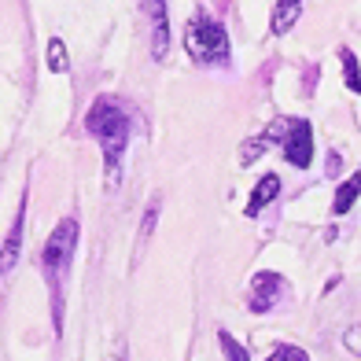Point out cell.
<instances>
[{
    "label": "cell",
    "instance_id": "8",
    "mask_svg": "<svg viewBox=\"0 0 361 361\" xmlns=\"http://www.w3.org/2000/svg\"><path fill=\"white\" fill-rule=\"evenodd\" d=\"M302 4H306V0H276L273 19H269L273 37H284V34H291L295 23H299V15H302Z\"/></svg>",
    "mask_w": 361,
    "mask_h": 361
},
{
    "label": "cell",
    "instance_id": "16",
    "mask_svg": "<svg viewBox=\"0 0 361 361\" xmlns=\"http://www.w3.org/2000/svg\"><path fill=\"white\" fill-rule=\"evenodd\" d=\"M155 221H159V200H152V207H147V214H144V221H140V243L152 240V233H155Z\"/></svg>",
    "mask_w": 361,
    "mask_h": 361
},
{
    "label": "cell",
    "instance_id": "14",
    "mask_svg": "<svg viewBox=\"0 0 361 361\" xmlns=\"http://www.w3.org/2000/svg\"><path fill=\"white\" fill-rule=\"evenodd\" d=\"M218 343H221L225 361H251V357H247V350H243V343H236L233 336L225 332V328H218Z\"/></svg>",
    "mask_w": 361,
    "mask_h": 361
},
{
    "label": "cell",
    "instance_id": "18",
    "mask_svg": "<svg viewBox=\"0 0 361 361\" xmlns=\"http://www.w3.org/2000/svg\"><path fill=\"white\" fill-rule=\"evenodd\" d=\"M339 170H343V159L332 152V155H328V166H324V173H328V177H339Z\"/></svg>",
    "mask_w": 361,
    "mask_h": 361
},
{
    "label": "cell",
    "instance_id": "3",
    "mask_svg": "<svg viewBox=\"0 0 361 361\" xmlns=\"http://www.w3.org/2000/svg\"><path fill=\"white\" fill-rule=\"evenodd\" d=\"M78 236H81L78 218H63L52 228V236H48L44 251H41V266H44V273L52 276V281H63V273L71 269V258L78 251Z\"/></svg>",
    "mask_w": 361,
    "mask_h": 361
},
{
    "label": "cell",
    "instance_id": "4",
    "mask_svg": "<svg viewBox=\"0 0 361 361\" xmlns=\"http://www.w3.org/2000/svg\"><path fill=\"white\" fill-rule=\"evenodd\" d=\"M284 291H288V281H284L281 273H273V269L255 273V281H251V302H247L251 314H269Z\"/></svg>",
    "mask_w": 361,
    "mask_h": 361
},
{
    "label": "cell",
    "instance_id": "12",
    "mask_svg": "<svg viewBox=\"0 0 361 361\" xmlns=\"http://www.w3.org/2000/svg\"><path fill=\"white\" fill-rule=\"evenodd\" d=\"M339 63H343V81L350 85L354 96H361V63L350 48H339Z\"/></svg>",
    "mask_w": 361,
    "mask_h": 361
},
{
    "label": "cell",
    "instance_id": "15",
    "mask_svg": "<svg viewBox=\"0 0 361 361\" xmlns=\"http://www.w3.org/2000/svg\"><path fill=\"white\" fill-rule=\"evenodd\" d=\"M266 361H310V354L302 347H291V343H284V347H276Z\"/></svg>",
    "mask_w": 361,
    "mask_h": 361
},
{
    "label": "cell",
    "instance_id": "10",
    "mask_svg": "<svg viewBox=\"0 0 361 361\" xmlns=\"http://www.w3.org/2000/svg\"><path fill=\"white\" fill-rule=\"evenodd\" d=\"M357 195H361V173L347 177L343 185L336 188V200H332V214L343 218V214H350V207L357 203Z\"/></svg>",
    "mask_w": 361,
    "mask_h": 361
},
{
    "label": "cell",
    "instance_id": "2",
    "mask_svg": "<svg viewBox=\"0 0 361 361\" xmlns=\"http://www.w3.org/2000/svg\"><path fill=\"white\" fill-rule=\"evenodd\" d=\"M185 52L192 56V63H200V67H225V63L233 59L228 30L218 19L195 11L185 26Z\"/></svg>",
    "mask_w": 361,
    "mask_h": 361
},
{
    "label": "cell",
    "instance_id": "13",
    "mask_svg": "<svg viewBox=\"0 0 361 361\" xmlns=\"http://www.w3.org/2000/svg\"><path fill=\"white\" fill-rule=\"evenodd\" d=\"M269 152V140L266 137H251L240 144V166H255V162Z\"/></svg>",
    "mask_w": 361,
    "mask_h": 361
},
{
    "label": "cell",
    "instance_id": "6",
    "mask_svg": "<svg viewBox=\"0 0 361 361\" xmlns=\"http://www.w3.org/2000/svg\"><path fill=\"white\" fill-rule=\"evenodd\" d=\"M140 8L152 23V59L162 63L170 56V15H166V0H140Z\"/></svg>",
    "mask_w": 361,
    "mask_h": 361
},
{
    "label": "cell",
    "instance_id": "9",
    "mask_svg": "<svg viewBox=\"0 0 361 361\" xmlns=\"http://www.w3.org/2000/svg\"><path fill=\"white\" fill-rule=\"evenodd\" d=\"M276 195H281V177H276V173H266V177H262L258 185L251 188V200H247V218H258L262 210H266V207L276 200Z\"/></svg>",
    "mask_w": 361,
    "mask_h": 361
},
{
    "label": "cell",
    "instance_id": "11",
    "mask_svg": "<svg viewBox=\"0 0 361 361\" xmlns=\"http://www.w3.org/2000/svg\"><path fill=\"white\" fill-rule=\"evenodd\" d=\"M44 59H48V71H52V74H67V71H71V56H67V44H63V37L48 41Z\"/></svg>",
    "mask_w": 361,
    "mask_h": 361
},
{
    "label": "cell",
    "instance_id": "7",
    "mask_svg": "<svg viewBox=\"0 0 361 361\" xmlns=\"http://www.w3.org/2000/svg\"><path fill=\"white\" fill-rule=\"evenodd\" d=\"M23 221H26V195H23V207L15 214L11 228H8V240L0 247V276H8L15 266H19V255H23Z\"/></svg>",
    "mask_w": 361,
    "mask_h": 361
},
{
    "label": "cell",
    "instance_id": "17",
    "mask_svg": "<svg viewBox=\"0 0 361 361\" xmlns=\"http://www.w3.org/2000/svg\"><path fill=\"white\" fill-rule=\"evenodd\" d=\"M343 347L361 357V324H350V328H347V336H343Z\"/></svg>",
    "mask_w": 361,
    "mask_h": 361
},
{
    "label": "cell",
    "instance_id": "1",
    "mask_svg": "<svg viewBox=\"0 0 361 361\" xmlns=\"http://www.w3.org/2000/svg\"><path fill=\"white\" fill-rule=\"evenodd\" d=\"M85 129L89 137H96L104 152V170H107V185L118 188V173H122V155L129 144V114L118 100L111 96H96V104L85 114Z\"/></svg>",
    "mask_w": 361,
    "mask_h": 361
},
{
    "label": "cell",
    "instance_id": "5",
    "mask_svg": "<svg viewBox=\"0 0 361 361\" xmlns=\"http://www.w3.org/2000/svg\"><path fill=\"white\" fill-rule=\"evenodd\" d=\"M284 159L295 170H306L314 162V129H310L306 118H295L288 137H284Z\"/></svg>",
    "mask_w": 361,
    "mask_h": 361
}]
</instances>
